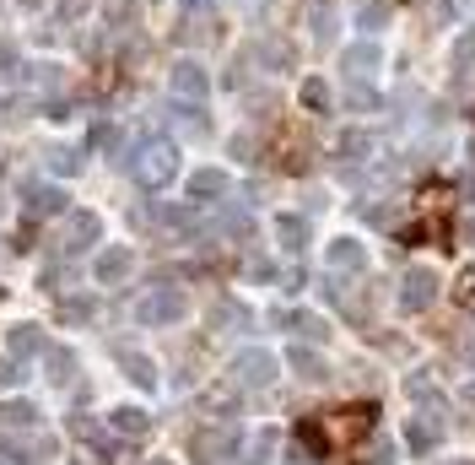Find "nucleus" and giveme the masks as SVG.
Listing matches in <instances>:
<instances>
[{"instance_id":"1","label":"nucleus","mask_w":475,"mask_h":465,"mask_svg":"<svg viewBox=\"0 0 475 465\" xmlns=\"http://www.w3.org/2000/svg\"><path fill=\"white\" fill-rule=\"evenodd\" d=\"M124 168H130V179L141 189H162V184L178 179V147L162 141V136H152V141L135 147V157H124Z\"/></svg>"},{"instance_id":"2","label":"nucleus","mask_w":475,"mask_h":465,"mask_svg":"<svg viewBox=\"0 0 475 465\" xmlns=\"http://www.w3.org/2000/svg\"><path fill=\"white\" fill-rule=\"evenodd\" d=\"M194 465H243L238 428H233V422H222V428L194 433Z\"/></svg>"},{"instance_id":"3","label":"nucleus","mask_w":475,"mask_h":465,"mask_svg":"<svg viewBox=\"0 0 475 465\" xmlns=\"http://www.w3.org/2000/svg\"><path fill=\"white\" fill-rule=\"evenodd\" d=\"M189 314V298L178 293V287H157L152 298H141V303H135V319H141V325H178Z\"/></svg>"},{"instance_id":"4","label":"nucleus","mask_w":475,"mask_h":465,"mask_svg":"<svg viewBox=\"0 0 475 465\" xmlns=\"http://www.w3.org/2000/svg\"><path fill=\"white\" fill-rule=\"evenodd\" d=\"M276 357H270L265 347H249V352H238L233 357V384L238 389H265V384H276Z\"/></svg>"},{"instance_id":"5","label":"nucleus","mask_w":475,"mask_h":465,"mask_svg":"<svg viewBox=\"0 0 475 465\" xmlns=\"http://www.w3.org/2000/svg\"><path fill=\"white\" fill-rule=\"evenodd\" d=\"M0 454H6L12 465H49V460H54V438H44L38 428L22 433V438L6 433V438H0Z\"/></svg>"},{"instance_id":"6","label":"nucleus","mask_w":475,"mask_h":465,"mask_svg":"<svg viewBox=\"0 0 475 465\" xmlns=\"http://www.w3.org/2000/svg\"><path fill=\"white\" fill-rule=\"evenodd\" d=\"M168 87H173V98H184V103H206L211 76H206V65H200V60H178L173 71H168Z\"/></svg>"},{"instance_id":"7","label":"nucleus","mask_w":475,"mask_h":465,"mask_svg":"<svg viewBox=\"0 0 475 465\" xmlns=\"http://www.w3.org/2000/svg\"><path fill=\"white\" fill-rule=\"evenodd\" d=\"M438 303V277L432 271H405V282H400V314H422V309H432Z\"/></svg>"},{"instance_id":"8","label":"nucleus","mask_w":475,"mask_h":465,"mask_svg":"<svg viewBox=\"0 0 475 465\" xmlns=\"http://www.w3.org/2000/svg\"><path fill=\"white\" fill-rule=\"evenodd\" d=\"M438 438H443V406H438V412H422V417L405 422V444H411L416 454L438 449Z\"/></svg>"},{"instance_id":"9","label":"nucleus","mask_w":475,"mask_h":465,"mask_svg":"<svg viewBox=\"0 0 475 465\" xmlns=\"http://www.w3.org/2000/svg\"><path fill=\"white\" fill-rule=\"evenodd\" d=\"M22 206H28V217H59L65 212V189H54V184H22Z\"/></svg>"},{"instance_id":"10","label":"nucleus","mask_w":475,"mask_h":465,"mask_svg":"<svg viewBox=\"0 0 475 465\" xmlns=\"http://www.w3.org/2000/svg\"><path fill=\"white\" fill-rule=\"evenodd\" d=\"M98 233H103V222H98L92 212H76V217H71V228H65V244H59V254L71 260V254L92 249V244H98Z\"/></svg>"},{"instance_id":"11","label":"nucleus","mask_w":475,"mask_h":465,"mask_svg":"<svg viewBox=\"0 0 475 465\" xmlns=\"http://www.w3.org/2000/svg\"><path fill=\"white\" fill-rule=\"evenodd\" d=\"M71 438H82V444H87V449H98L103 460H114V454L124 449V438H119V433H103L92 417H71Z\"/></svg>"},{"instance_id":"12","label":"nucleus","mask_w":475,"mask_h":465,"mask_svg":"<svg viewBox=\"0 0 475 465\" xmlns=\"http://www.w3.org/2000/svg\"><path fill=\"white\" fill-rule=\"evenodd\" d=\"M6 347H12V357L33 363V357H44V352H49V336H44L38 325H12V336H6Z\"/></svg>"},{"instance_id":"13","label":"nucleus","mask_w":475,"mask_h":465,"mask_svg":"<svg viewBox=\"0 0 475 465\" xmlns=\"http://www.w3.org/2000/svg\"><path fill=\"white\" fill-rule=\"evenodd\" d=\"M38 422H44V412L33 401H0V428L6 433H33Z\"/></svg>"},{"instance_id":"14","label":"nucleus","mask_w":475,"mask_h":465,"mask_svg":"<svg viewBox=\"0 0 475 465\" xmlns=\"http://www.w3.org/2000/svg\"><path fill=\"white\" fill-rule=\"evenodd\" d=\"M92 271H98V282H103V287H108V282H124V277L135 271V254H130V249H103Z\"/></svg>"},{"instance_id":"15","label":"nucleus","mask_w":475,"mask_h":465,"mask_svg":"<svg viewBox=\"0 0 475 465\" xmlns=\"http://www.w3.org/2000/svg\"><path fill=\"white\" fill-rule=\"evenodd\" d=\"M108 428H114L119 438H146V433H152V417H146L141 406H119V412H108Z\"/></svg>"},{"instance_id":"16","label":"nucleus","mask_w":475,"mask_h":465,"mask_svg":"<svg viewBox=\"0 0 475 465\" xmlns=\"http://www.w3.org/2000/svg\"><path fill=\"white\" fill-rule=\"evenodd\" d=\"M276 238H281V249H287V254H303V249H308V217L281 212V217H276Z\"/></svg>"},{"instance_id":"17","label":"nucleus","mask_w":475,"mask_h":465,"mask_svg":"<svg viewBox=\"0 0 475 465\" xmlns=\"http://www.w3.org/2000/svg\"><path fill=\"white\" fill-rule=\"evenodd\" d=\"M276 325H287V330H297V336H303V341H329V325H324L319 314H287V309H281V314H276Z\"/></svg>"},{"instance_id":"18","label":"nucleus","mask_w":475,"mask_h":465,"mask_svg":"<svg viewBox=\"0 0 475 465\" xmlns=\"http://www.w3.org/2000/svg\"><path fill=\"white\" fill-rule=\"evenodd\" d=\"M119 368H124V379L130 384H141V389H157V368H152V357H141V352H119Z\"/></svg>"},{"instance_id":"19","label":"nucleus","mask_w":475,"mask_h":465,"mask_svg":"<svg viewBox=\"0 0 475 465\" xmlns=\"http://www.w3.org/2000/svg\"><path fill=\"white\" fill-rule=\"evenodd\" d=\"M217 195H227V173L222 168H200L189 179V201H217Z\"/></svg>"},{"instance_id":"20","label":"nucleus","mask_w":475,"mask_h":465,"mask_svg":"<svg viewBox=\"0 0 475 465\" xmlns=\"http://www.w3.org/2000/svg\"><path fill=\"white\" fill-rule=\"evenodd\" d=\"M329 265H335V271H362V265H368V249H362L357 238H335V244H329Z\"/></svg>"},{"instance_id":"21","label":"nucleus","mask_w":475,"mask_h":465,"mask_svg":"<svg viewBox=\"0 0 475 465\" xmlns=\"http://www.w3.org/2000/svg\"><path fill=\"white\" fill-rule=\"evenodd\" d=\"M211 325H217V330H249V325H254V314H249L238 298H222V303L211 309Z\"/></svg>"},{"instance_id":"22","label":"nucleus","mask_w":475,"mask_h":465,"mask_svg":"<svg viewBox=\"0 0 475 465\" xmlns=\"http://www.w3.org/2000/svg\"><path fill=\"white\" fill-rule=\"evenodd\" d=\"M297 444L308 449V460H324V454H329V433H324V422H319V417H303V422H297Z\"/></svg>"},{"instance_id":"23","label":"nucleus","mask_w":475,"mask_h":465,"mask_svg":"<svg viewBox=\"0 0 475 465\" xmlns=\"http://www.w3.org/2000/svg\"><path fill=\"white\" fill-rule=\"evenodd\" d=\"M44 368H49V379H54V384H71V373H76V352L49 341V352H44Z\"/></svg>"},{"instance_id":"24","label":"nucleus","mask_w":475,"mask_h":465,"mask_svg":"<svg viewBox=\"0 0 475 465\" xmlns=\"http://www.w3.org/2000/svg\"><path fill=\"white\" fill-rule=\"evenodd\" d=\"M384 54H378V44H352L346 54H341V65H346V76H368L373 65H378Z\"/></svg>"},{"instance_id":"25","label":"nucleus","mask_w":475,"mask_h":465,"mask_svg":"<svg viewBox=\"0 0 475 465\" xmlns=\"http://www.w3.org/2000/svg\"><path fill=\"white\" fill-rule=\"evenodd\" d=\"M276 444H281V438H276V428H259V433H254V438L243 444V465H270V454H276Z\"/></svg>"},{"instance_id":"26","label":"nucleus","mask_w":475,"mask_h":465,"mask_svg":"<svg viewBox=\"0 0 475 465\" xmlns=\"http://www.w3.org/2000/svg\"><path fill=\"white\" fill-rule=\"evenodd\" d=\"M287 363H292V373H303V379H324L329 368H324V357L319 352H308V347H292L287 352Z\"/></svg>"},{"instance_id":"27","label":"nucleus","mask_w":475,"mask_h":465,"mask_svg":"<svg viewBox=\"0 0 475 465\" xmlns=\"http://www.w3.org/2000/svg\"><path fill=\"white\" fill-rule=\"evenodd\" d=\"M206 406L227 422V417L238 412V384H217V389H206Z\"/></svg>"},{"instance_id":"28","label":"nucleus","mask_w":475,"mask_h":465,"mask_svg":"<svg viewBox=\"0 0 475 465\" xmlns=\"http://www.w3.org/2000/svg\"><path fill=\"white\" fill-rule=\"evenodd\" d=\"M157 222L162 228H173V233H194V206H157Z\"/></svg>"},{"instance_id":"29","label":"nucleus","mask_w":475,"mask_h":465,"mask_svg":"<svg viewBox=\"0 0 475 465\" xmlns=\"http://www.w3.org/2000/svg\"><path fill=\"white\" fill-rule=\"evenodd\" d=\"M346 103H352V108H362V114H373V108H378V92H373L362 76H357V82L346 76Z\"/></svg>"},{"instance_id":"30","label":"nucleus","mask_w":475,"mask_h":465,"mask_svg":"<svg viewBox=\"0 0 475 465\" xmlns=\"http://www.w3.org/2000/svg\"><path fill=\"white\" fill-rule=\"evenodd\" d=\"M394 454H400V449H394V438H389V433H378V438L362 449V465H394Z\"/></svg>"},{"instance_id":"31","label":"nucleus","mask_w":475,"mask_h":465,"mask_svg":"<svg viewBox=\"0 0 475 465\" xmlns=\"http://www.w3.org/2000/svg\"><path fill=\"white\" fill-rule=\"evenodd\" d=\"M49 168H54L59 179H65V173H82V152H76V147H54V152H49Z\"/></svg>"},{"instance_id":"32","label":"nucleus","mask_w":475,"mask_h":465,"mask_svg":"<svg viewBox=\"0 0 475 465\" xmlns=\"http://www.w3.org/2000/svg\"><path fill=\"white\" fill-rule=\"evenodd\" d=\"M368 152H373V136H362V130L341 136V157H352V163H368Z\"/></svg>"},{"instance_id":"33","label":"nucleus","mask_w":475,"mask_h":465,"mask_svg":"<svg viewBox=\"0 0 475 465\" xmlns=\"http://www.w3.org/2000/svg\"><path fill=\"white\" fill-rule=\"evenodd\" d=\"M303 108H313V114H324V108H329V87H324L319 76H308V82H303Z\"/></svg>"},{"instance_id":"34","label":"nucleus","mask_w":475,"mask_h":465,"mask_svg":"<svg viewBox=\"0 0 475 465\" xmlns=\"http://www.w3.org/2000/svg\"><path fill=\"white\" fill-rule=\"evenodd\" d=\"M28 379V363L22 357H0V389H17Z\"/></svg>"},{"instance_id":"35","label":"nucleus","mask_w":475,"mask_h":465,"mask_svg":"<svg viewBox=\"0 0 475 465\" xmlns=\"http://www.w3.org/2000/svg\"><path fill=\"white\" fill-rule=\"evenodd\" d=\"M59 319H65V325L92 319V298H65V303H59Z\"/></svg>"},{"instance_id":"36","label":"nucleus","mask_w":475,"mask_h":465,"mask_svg":"<svg viewBox=\"0 0 475 465\" xmlns=\"http://www.w3.org/2000/svg\"><path fill=\"white\" fill-rule=\"evenodd\" d=\"M357 22H362V28H368V33H378V28H384V22H389V6H384V0H368V6H362V12H357Z\"/></svg>"},{"instance_id":"37","label":"nucleus","mask_w":475,"mask_h":465,"mask_svg":"<svg viewBox=\"0 0 475 465\" xmlns=\"http://www.w3.org/2000/svg\"><path fill=\"white\" fill-rule=\"evenodd\" d=\"M22 82H28V87H59V71H54V65H28Z\"/></svg>"},{"instance_id":"38","label":"nucleus","mask_w":475,"mask_h":465,"mask_svg":"<svg viewBox=\"0 0 475 465\" xmlns=\"http://www.w3.org/2000/svg\"><path fill=\"white\" fill-rule=\"evenodd\" d=\"M470 60H475V28H464L454 44V65H470Z\"/></svg>"},{"instance_id":"39","label":"nucleus","mask_w":475,"mask_h":465,"mask_svg":"<svg viewBox=\"0 0 475 465\" xmlns=\"http://www.w3.org/2000/svg\"><path fill=\"white\" fill-rule=\"evenodd\" d=\"M405 395H416V401H427V395H432V379L411 373V379H405Z\"/></svg>"},{"instance_id":"40","label":"nucleus","mask_w":475,"mask_h":465,"mask_svg":"<svg viewBox=\"0 0 475 465\" xmlns=\"http://www.w3.org/2000/svg\"><path fill=\"white\" fill-rule=\"evenodd\" d=\"M249 277H254V282H270V277H276V265H270V260H259V254H254V260H249Z\"/></svg>"},{"instance_id":"41","label":"nucleus","mask_w":475,"mask_h":465,"mask_svg":"<svg viewBox=\"0 0 475 465\" xmlns=\"http://www.w3.org/2000/svg\"><path fill=\"white\" fill-rule=\"evenodd\" d=\"M454 298H459V303H475V271H464V277H459V287H454Z\"/></svg>"},{"instance_id":"42","label":"nucleus","mask_w":475,"mask_h":465,"mask_svg":"<svg viewBox=\"0 0 475 465\" xmlns=\"http://www.w3.org/2000/svg\"><path fill=\"white\" fill-rule=\"evenodd\" d=\"M87 6H92V0H59V17H65V22H71V17H82Z\"/></svg>"},{"instance_id":"43","label":"nucleus","mask_w":475,"mask_h":465,"mask_svg":"<svg viewBox=\"0 0 475 465\" xmlns=\"http://www.w3.org/2000/svg\"><path fill=\"white\" fill-rule=\"evenodd\" d=\"M459 401H464V406H470V412H475V379H470V384H464V389H459Z\"/></svg>"},{"instance_id":"44","label":"nucleus","mask_w":475,"mask_h":465,"mask_svg":"<svg viewBox=\"0 0 475 465\" xmlns=\"http://www.w3.org/2000/svg\"><path fill=\"white\" fill-rule=\"evenodd\" d=\"M464 363H470V368H475V341H464Z\"/></svg>"},{"instance_id":"45","label":"nucleus","mask_w":475,"mask_h":465,"mask_svg":"<svg viewBox=\"0 0 475 465\" xmlns=\"http://www.w3.org/2000/svg\"><path fill=\"white\" fill-rule=\"evenodd\" d=\"M0 303H6V287H0Z\"/></svg>"},{"instance_id":"46","label":"nucleus","mask_w":475,"mask_h":465,"mask_svg":"<svg viewBox=\"0 0 475 465\" xmlns=\"http://www.w3.org/2000/svg\"><path fill=\"white\" fill-rule=\"evenodd\" d=\"M152 465H168V460H152Z\"/></svg>"},{"instance_id":"47","label":"nucleus","mask_w":475,"mask_h":465,"mask_svg":"<svg viewBox=\"0 0 475 465\" xmlns=\"http://www.w3.org/2000/svg\"><path fill=\"white\" fill-rule=\"evenodd\" d=\"M0 212H6V201H0Z\"/></svg>"}]
</instances>
